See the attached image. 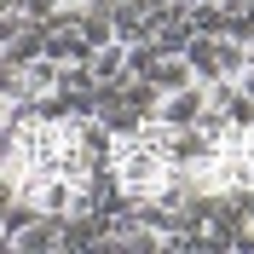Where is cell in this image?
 Returning a JSON list of instances; mask_svg holds the SVG:
<instances>
[{
	"instance_id": "obj_6",
	"label": "cell",
	"mask_w": 254,
	"mask_h": 254,
	"mask_svg": "<svg viewBox=\"0 0 254 254\" xmlns=\"http://www.w3.org/2000/svg\"><path fill=\"white\" fill-rule=\"evenodd\" d=\"M185 64L196 81H220V58H214V35H190L185 41Z\"/></svg>"
},
{
	"instance_id": "obj_9",
	"label": "cell",
	"mask_w": 254,
	"mask_h": 254,
	"mask_svg": "<svg viewBox=\"0 0 254 254\" xmlns=\"http://www.w3.org/2000/svg\"><path fill=\"white\" fill-rule=\"evenodd\" d=\"M17 23H23V17H17V12H0V47L12 41V29H17Z\"/></svg>"
},
{
	"instance_id": "obj_4",
	"label": "cell",
	"mask_w": 254,
	"mask_h": 254,
	"mask_svg": "<svg viewBox=\"0 0 254 254\" xmlns=\"http://www.w3.org/2000/svg\"><path fill=\"white\" fill-rule=\"evenodd\" d=\"M87 69L98 75V87H104V81H122V75H127V41H116V35H110L104 47H93Z\"/></svg>"
},
{
	"instance_id": "obj_1",
	"label": "cell",
	"mask_w": 254,
	"mask_h": 254,
	"mask_svg": "<svg viewBox=\"0 0 254 254\" xmlns=\"http://www.w3.org/2000/svg\"><path fill=\"white\" fill-rule=\"evenodd\" d=\"M110 174H116L122 202H144V196H162V190H168L174 162L162 156L144 133H133V139H116V150H110Z\"/></svg>"
},
{
	"instance_id": "obj_2",
	"label": "cell",
	"mask_w": 254,
	"mask_h": 254,
	"mask_svg": "<svg viewBox=\"0 0 254 254\" xmlns=\"http://www.w3.org/2000/svg\"><path fill=\"white\" fill-rule=\"evenodd\" d=\"M6 249H12V254H58L64 249V220H52V214H29L23 225L6 231Z\"/></svg>"
},
{
	"instance_id": "obj_5",
	"label": "cell",
	"mask_w": 254,
	"mask_h": 254,
	"mask_svg": "<svg viewBox=\"0 0 254 254\" xmlns=\"http://www.w3.org/2000/svg\"><path fill=\"white\" fill-rule=\"evenodd\" d=\"M185 81H196L190 64H185V52H156V64H150V87H156V93H174V87H185Z\"/></svg>"
},
{
	"instance_id": "obj_7",
	"label": "cell",
	"mask_w": 254,
	"mask_h": 254,
	"mask_svg": "<svg viewBox=\"0 0 254 254\" xmlns=\"http://www.w3.org/2000/svg\"><path fill=\"white\" fill-rule=\"evenodd\" d=\"M17 69H23L29 98H41V93H52V87H58V64H52L47 52H35V58H29V64H17Z\"/></svg>"
},
{
	"instance_id": "obj_10",
	"label": "cell",
	"mask_w": 254,
	"mask_h": 254,
	"mask_svg": "<svg viewBox=\"0 0 254 254\" xmlns=\"http://www.w3.org/2000/svg\"><path fill=\"white\" fill-rule=\"evenodd\" d=\"M6 122H12V98H0V127H6Z\"/></svg>"
},
{
	"instance_id": "obj_8",
	"label": "cell",
	"mask_w": 254,
	"mask_h": 254,
	"mask_svg": "<svg viewBox=\"0 0 254 254\" xmlns=\"http://www.w3.org/2000/svg\"><path fill=\"white\" fill-rule=\"evenodd\" d=\"M185 17H190L196 35H225V12L220 6H185Z\"/></svg>"
},
{
	"instance_id": "obj_3",
	"label": "cell",
	"mask_w": 254,
	"mask_h": 254,
	"mask_svg": "<svg viewBox=\"0 0 254 254\" xmlns=\"http://www.w3.org/2000/svg\"><path fill=\"white\" fill-rule=\"evenodd\" d=\"M202 110H208L202 81H185V87H174V93H162V98H156V116H150V122H162V127H190Z\"/></svg>"
}]
</instances>
